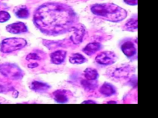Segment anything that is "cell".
Listing matches in <instances>:
<instances>
[{
    "instance_id": "cb8c5ba5",
    "label": "cell",
    "mask_w": 158,
    "mask_h": 118,
    "mask_svg": "<svg viewBox=\"0 0 158 118\" xmlns=\"http://www.w3.org/2000/svg\"><path fill=\"white\" fill-rule=\"evenodd\" d=\"M83 103H90V104H94V103H96V101H92V100H86V101H84L83 102Z\"/></svg>"
},
{
    "instance_id": "ffe728a7",
    "label": "cell",
    "mask_w": 158,
    "mask_h": 118,
    "mask_svg": "<svg viewBox=\"0 0 158 118\" xmlns=\"http://www.w3.org/2000/svg\"><path fill=\"white\" fill-rule=\"evenodd\" d=\"M10 18V14L6 11H0V23L7 22Z\"/></svg>"
},
{
    "instance_id": "52a82bcc",
    "label": "cell",
    "mask_w": 158,
    "mask_h": 118,
    "mask_svg": "<svg viewBox=\"0 0 158 118\" xmlns=\"http://www.w3.org/2000/svg\"><path fill=\"white\" fill-rule=\"evenodd\" d=\"M8 32L12 34H19L27 31V27L25 23L22 22H17L10 24L6 26Z\"/></svg>"
},
{
    "instance_id": "d6986e66",
    "label": "cell",
    "mask_w": 158,
    "mask_h": 118,
    "mask_svg": "<svg viewBox=\"0 0 158 118\" xmlns=\"http://www.w3.org/2000/svg\"><path fill=\"white\" fill-rule=\"evenodd\" d=\"M127 30L129 31H133L137 29V19L131 18L128 21L125 25Z\"/></svg>"
},
{
    "instance_id": "7a4b0ae2",
    "label": "cell",
    "mask_w": 158,
    "mask_h": 118,
    "mask_svg": "<svg viewBox=\"0 0 158 118\" xmlns=\"http://www.w3.org/2000/svg\"><path fill=\"white\" fill-rule=\"evenodd\" d=\"M92 13L112 22H118L127 17L126 10L112 3L96 4L91 7Z\"/></svg>"
},
{
    "instance_id": "44dd1931",
    "label": "cell",
    "mask_w": 158,
    "mask_h": 118,
    "mask_svg": "<svg viewBox=\"0 0 158 118\" xmlns=\"http://www.w3.org/2000/svg\"><path fill=\"white\" fill-rule=\"evenodd\" d=\"M27 60H40L41 59L40 57L36 53H29L27 57H26Z\"/></svg>"
},
{
    "instance_id": "ac0fdd59",
    "label": "cell",
    "mask_w": 158,
    "mask_h": 118,
    "mask_svg": "<svg viewBox=\"0 0 158 118\" xmlns=\"http://www.w3.org/2000/svg\"><path fill=\"white\" fill-rule=\"evenodd\" d=\"M15 15L20 18H27L29 16V12L27 8L25 7H22L16 11Z\"/></svg>"
},
{
    "instance_id": "4fadbf2b",
    "label": "cell",
    "mask_w": 158,
    "mask_h": 118,
    "mask_svg": "<svg viewBox=\"0 0 158 118\" xmlns=\"http://www.w3.org/2000/svg\"><path fill=\"white\" fill-rule=\"evenodd\" d=\"M101 44L98 42H91L87 44L83 51L88 55H92L101 49Z\"/></svg>"
},
{
    "instance_id": "8fae6325",
    "label": "cell",
    "mask_w": 158,
    "mask_h": 118,
    "mask_svg": "<svg viewBox=\"0 0 158 118\" xmlns=\"http://www.w3.org/2000/svg\"><path fill=\"white\" fill-rule=\"evenodd\" d=\"M55 101L59 103H64L68 101V97L65 90H57L52 93Z\"/></svg>"
},
{
    "instance_id": "5bb4252c",
    "label": "cell",
    "mask_w": 158,
    "mask_h": 118,
    "mask_svg": "<svg viewBox=\"0 0 158 118\" xmlns=\"http://www.w3.org/2000/svg\"><path fill=\"white\" fill-rule=\"evenodd\" d=\"M99 92L106 96H110L115 93V87L109 83H104L100 88Z\"/></svg>"
},
{
    "instance_id": "3957f363",
    "label": "cell",
    "mask_w": 158,
    "mask_h": 118,
    "mask_svg": "<svg viewBox=\"0 0 158 118\" xmlns=\"http://www.w3.org/2000/svg\"><path fill=\"white\" fill-rule=\"evenodd\" d=\"M26 44L27 41L22 38H7L1 42L0 49L3 53H10L24 47Z\"/></svg>"
},
{
    "instance_id": "277c9868",
    "label": "cell",
    "mask_w": 158,
    "mask_h": 118,
    "mask_svg": "<svg viewBox=\"0 0 158 118\" xmlns=\"http://www.w3.org/2000/svg\"><path fill=\"white\" fill-rule=\"evenodd\" d=\"M0 72L6 77L12 79H19L22 77L23 73L20 68L12 63H4L0 65Z\"/></svg>"
},
{
    "instance_id": "9c48e42d",
    "label": "cell",
    "mask_w": 158,
    "mask_h": 118,
    "mask_svg": "<svg viewBox=\"0 0 158 118\" xmlns=\"http://www.w3.org/2000/svg\"><path fill=\"white\" fill-rule=\"evenodd\" d=\"M121 49L123 53L128 57H133L136 54V49L134 44L130 41L124 42L121 46Z\"/></svg>"
},
{
    "instance_id": "ba28073f",
    "label": "cell",
    "mask_w": 158,
    "mask_h": 118,
    "mask_svg": "<svg viewBox=\"0 0 158 118\" xmlns=\"http://www.w3.org/2000/svg\"><path fill=\"white\" fill-rule=\"evenodd\" d=\"M66 53V51L64 50H59L52 52L51 54V61L56 65L61 64L65 60Z\"/></svg>"
},
{
    "instance_id": "2e32d148",
    "label": "cell",
    "mask_w": 158,
    "mask_h": 118,
    "mask_svg": "<svg viewBox=\"0 0 158 118\" xmlns=\"http://www.w3.org/2000/svg\"><path fill=\"white\" fill-rule=\"evenodd\" d=\"M86 60L85 57L78 53L72 54L69 58V61L72 64H81L85 62Z\"/></svg>"
},
{
    "instance_id": "7c38bea8",
    "label": "cell",
    "mask_w": 158,
    "mask_h": 118,
    "mask_svg": "<svg viewBox=\"0 0 158 118\" xmlns=\"http://www.w3.org/2000/svg\"><path fill=\"white\" fill-rule=\"evenodd\" d=\"M131 71V69L129 66L121 67V68L115 69L113 71L112 75L115 77H117V78L126 77L129 75V73Z\"/></svg>"
},
{
    "instance_id": "5b68a950",
    "label": "cell",
    "mask_w": 158,
    "mask_h": 118,
    "mask_svg": "<svg viewBox=\"0 0 158 118\" xmlns=\"http://www.w3.org/2000/svg\"><path fill=\"white\" fill-rule=\"evenodd\" d=\"M97 63L102 65H109L114 63L117 57L115 53L111 51H104L99 53L95 58Z\"/></svg>"
},
{
    "instance_id": "e0dca14e",
    "label": "cell",
    "mask_w": 158,
    "mask_h": 118,
    "mask_svg": "<svg viewBox=\"0 0 158 118\" xmlns=\"http://www.w3.org/2000/svg\"><path fill=\"white\" fill-rule=\"evenodd\" d=\"M93 81H89V80H82L81 82V84L84 88V89L88 92L92 91L94 90L97 87L96 83L92 82Z\"/></svg>"
},
{
    "instance_id": "8992f818",
    "label": "cell",
    "mask_w": 158,
    "mask_h": 118,
    "mask_svg": "<svg viewBox=\"0 0 158 118\" xmlns=\"http://www.w3.org/2000/svg\"><path fill=\"white\" fill-rule=\"evenodd\" d=\"M69 31H72V34L70 36V39L75 44H79L81 42L85 35V30L84 26L81 25H76L71 26Z\"/></svg>"
},
{
    "instance_id": "30bf717a",
    "label": "cell",
    "mask_w": 158,
    "mask_h": 118,
    "mask_svg": "<svg viewBox=\"0 0 158 118\" xmlns=\"http://www.w3.org/2000/svg\"><path fill=\"white\" fill-rule=\"evenodd\" d=\"M30 87L31 90H33L35 92L43 93L46 92L49 88L50 86L46 83L35 81L31 83Z\"/></svg>"
},
{
    "instance_id": "6da1fadb",
    "label": "cell",
    "mask_w": 158,
    "mask_h": 118,
    "mask_svg": "<svg viewBox=\"0 0 158 118\" xmlns=\"http://www.w3.org/2000/svg\"><path fill=\"white\" fill-rule=\"evenodd\" d=\"M33 21L42 33L55 36L69 31L76 21V15L65 4L45 3L36 10Z\"/></svg>"
},
{
    "instance_id": "9a60e30c",
    "label": "cell",
    "mask_w": 158,
    "mask_h": 118,
    "mask_svg": "<svg viewBox=\"0 0 158 118\" xmlns=\"http://www.w3.org/2000/svg\"><path fill=\"white\" fill-rule=\"evenodd\" d=\"M84 76L87 80L94 81L98 77V73L94 68H88L84 71Z\"/></svg>"
},
{
    "instance_id": "7402d4cb",
    "label": "cell",
    "mask_w": 158,
    "mask_h": 118,
    "mask_svg": "<svg viewBox=\"0 0 158 118\" xmlns=\"http://www.w3.org/2000/svg\"><path fill=\"white\" fill-rule=\"evenodd\" d=\"M124 2L130 6H136L138 3V0H123Z\"/></svg>"
},
{
    "instance_id": "603a6c76",
    "label": "cell",
    "mask_w": 158,
    "mask_h": 118,
    "mask_svg": "<svg viewBox=\"0 0 158 118\" xmlns=\"http://www.w3.org/2000/svg\"><path fill=\"white\" fill-rule=\"evenodd\" d=\"M38 66V64L36 63H32L28 65V67L30 68H35Z\"/></svg>"
},
{
    "instance_id": "d4e9b609",
    "label": "cell",
    "mask_w": 158,
    "mask_h": 118,
    "mask_svg": "<svg viewBox=\"0 0 158 118\" xmlns=\"http://www.w3.org/2000/svg\"><path fill=\"white\" fill-rule=\"evenodd\" d=\"M116 103L115 101H109V102H108V103Z\"/></svg>"
}]
</instances>
